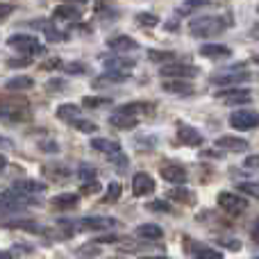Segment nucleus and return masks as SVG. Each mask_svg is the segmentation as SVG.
<instances>
[{
    "label": "nucleus",
    "instance_id": "obj_1",
    "mask_svg": "<svg viewBox=\"0 0 259 259\" xmlns=\"http://www.w3.org/2000/svg\"><path fill=\"white\" fill-rule=\"evenodd\" d=\"M30 118V105L21 98H0V121L23 123Z\"/></svg>",
    "mask_w": 259,
    "mask_h": 259
},
{
    "label": "nucleus",
    "instance_id": "obj_2",
    "mask_svg": "<svg viewBox=\"0 0 259 259\" xmlns=\"http://www.w3.org/2000/svg\"><path fill=\"white\" fill-rule=\"evenodd\" d=\"M225 30V21L221 16H202L196 18V21L189 23V32L193 36H200V39H207V36H216Z\"/></svg>",
    "mask_w": 259,
    "mask_h": 259
},
{
    "label": "nucleus",
    "instance_id": "obj_3",
    "mask_svg": "<svg viewBox=\"0 0 259 259\" xmlns=\"http://www.w3.org/2000/svg\"><path fill=\"white\" fill-rule=\"evenodd\" d=\"M159 75L164 77V80H191V77L200 75V68L193 66V64L173 62V64H164V66L159 68Z\"/></svg>",
    "mask_w": 259,
    "mask_h": 259
},
{
    "label": "nucleus",
    "instance_id": "obj_4",
    "mask_svg": "<svg viewBox=\"0 0 259 259\" xmlns=\"http://www.w3.org/2000/svg\"><path fill=\"white\" fill-rule=\"evenodd\" d=\"M7 46L9 48H14V50H18V53H23V55H41L44 53V44H41L36 36H32V34H14V36H9L7 39Z\"/></svg>",
    "mask_w": 259,
    "mask_h": 259
},
{
    "label": "nucleus",
    "instance_id": "obj_5",
    "mask_svg": "<svg viewBox=\"0 0 259 259\" xmlns=\"http://www.w3.org/2000/svg\"><path fill=\"white\" fill-rule=\"evenodd\" d=\"M216 202H219V207L223 211H228V214L237 216V214H243V211L248 209V200L243 196H239V193H232V191H221L219 198H216Z\"/></svg>",
    "mask_w": 259,
    "mask_h": 259
},
{
    "label": "nucleus",
    "instance_id": "obj_6",
    "mask_svg": "<svg viewBox=\"0 0 259 259\" xmlns=\"http://www.w3.org/2000/svg\"><path fill=\"white\" fill-rule=\"evenodd\" d=\"M116 225V219H109V216H84L75 223V228L80 232H105V230H114Z\"/></svg>",
    "mask_w": 259,
    "mask_h": 259
},
{
    "label": "nucleus",
    "instance_id": "obj_7",
    "mask_svg": "<svg viewBox=\"0 0 259 259\" xmlns=\"http://www.w3.org/2000/svg\"><path fill=\"white\" fill-rule=\"evenodd\" d=\"M216 100L225 105H239V103H248L252 98V91L250 89H239V87H225V89H219L214 94Z\"/></svg>",
    "mask_w": 259,
    "mask_h": 259
},
{
    "label": "nucleus",
    "instance_id": "obj_8",
    "mask_svg": "<svg viewBox=\"0 0 259 259\" xmlns=\"http://www.w3.org/2000/svg\"><path fill=\"white\" fill-rule=\"evenodd\" d=\"M257 112L252 109H237V112L230 114V125L234 130H241V132H248V130H255L257 127Z\"/></svg>",
    "mask_w": 259,
    "mask_h": 259
},
{
    "label": "nucleus",
    "instance_id": "obj_9",
    "mask_svg": "<svg viewBox=\"0 0 259 259\" xmlns=\"http://www.w3.org/2000/svg\"><path fill=\"white\" fill-rule=\"evenodd\" d=\"M178 141L182 143V146H189V148H198L202 146V134L198 132L196 127L187 125V123H178Z\"/></svg>",
    "mask_w": 259,
    "mask_h": 259
},
{
    "label": "nucleus",
    "instance_id": "obj_10",
    "mask_svg": "<svg viewBox=\"0 0 259 259\" xmlns=\"http://www.w3.org/2000/svg\"><path fill=\"white\" fill-rule=\"evenodd\" d=\"M155 191V180H152V175L143 173V170H139V173H134L132 178V193L137 198H143L148 196V193Z\"/></svg>",
    "mask_w": 259,
    "mask_h": 259
},
{
    "label": "nucleus",
    "instance_id": "obj_11",
    "mask_svg": "<svg viewBox=\"0 0 259 259\" xmlns=\"http://www.w3.org/2000/svg\"><path fill=\"white\" fill-rule=\"evenodd\" d=\"M250 80H252V73L241 71V68H239L237 73L228 71V73H223V75H214V77H211V84H228V87H232V84H243V82H250Z\"/></svg>",
    "mask_w": 259,
    "mask_h": 259
},
{
    "label": "nucleus",
    "instance_id": "obj_12",
    "mask_svg": "<svg viewBox=\"0 0 259 259\" xmlns=\"http://www.w3.org/2000/svg\"><path fill=\"white\" fill-rule=\"evenodd\" d=\"M159 175L170 184H184L187 182V178H189V173L180 164H164L159 168Z\"/></svg>",
    "mask_w": 259,
    "mask_h": 259
},
{
    "label": "nucleus",
    "instance_id": "obj_13",
    "mask_svg": "<svg viewBox=\"0 0 259 259\" xmlns=\"http://www.w3.org/2000/svg\"><path fill=\"white\" fill-rule=\"evenodd\" d=\"M216 148L228 152H243L248 148V141L241 137H234V134H223V137L216 139Z\"/></svg>",
    "mask_w": 259,
    "mask_h": 259
},
{
    "label": "nucleus",
    "instance_id": "obj_14",
    "mask_svg": "<svg viewBox=\"0 0 259 259\" xmlns=\"http://www.w3.org/2000/svg\"><path fill=\"white\" fill-rule=\"evenodd\" d=\"M127 80H130L127 71H107V73L96 77L94 84L96 87H112V84H125Z\"/></svg>",
    "mask_w": 259,
    "mask_h": 259
},
{
    "label": "nucleus",
    "instance_id": "obj_15",
    "mask_svg": "<svg viewBox=\"0 0 259 259\" xmlns=\"http://www.w3.org/2000/svg\"><path fill=\"white\" fill-rule=\"evenodd\" d=\"M89 146L94 148V150L103 152V155H114V152L121 150V141H116V139H107V137H96V139H91Z\"/></svg>",
    "mask_w": 259,
    "mask_h": 259
},
{
    "label": "nucleus",
    "instance_id": "obj_16",
    "mask_svg": "<svg viewBox=\"0 0 259 259\" xmlns=\"http://www.w3.org/2000/svg\"><path fill=\"white\" fill-rule=\"evenodd\" d=\"M50 205L55 209H62V211H68V209H75L80 205V193H59L50 200Z\"/></svg>",
    "mask_w": 259,
    "mask_h": 259
},
{
    "label": "nucleus",
    "instance_id": "obj_17",
    "mask_svg": "<svg viewBox=\"0 0 259 259\" xmlns=\"http://www.w3.org/2000/svg\"><path fill=\"white\" fill-rule=\"evenodd\" d=\"M116 112L130 114V116H139V114H152V112H155V105H152V103H143V100H137V103H127V105L116 107Z\"/></svg>",
    "mask_w": 259,
    "mask_h": 259
},
{
    "label": "nucleus",
    "instance_id": "obj_18",
    "mask_svg": "<svg viewBox=\"0 0 259 259\" xmlns=\"http://www.w3.org/2000/svg\"><path fill=\"white\" fill-rule=\"evenodd\" d=\"M200 55L207 59H223V57H230L232 50L223 44H205V46H200Z\"/></svg>",
    "mask_w": 259,
    "mask_h": 259
},
{
    "label": "nucleus",
    "instance_id": "obj_19",
    "mask_svg": "<svg viewBox=\"0 0 259 259\" xmlns=\"http://www.w3.org/2000/svg\"><path fill=\"white\" fill-rule=\"evenodd\" d=\"M134 234H137L139 239H148V241H159V239L164 237V230H161L159 225H155V223H141L137 230H134Z\"/></svg>",
    "mask_w": 259,
    "mask_h": 259
},
{
    "label": "nucleus",
    "instance_id": "obj_20",
    "mask_svg": "<svg viewBox=\"0 0 259 259\" xmlns=\"http://www.w3.org/2000/svg\"><path fill=\"white\" fill-rule=\"evenodd\" d=\"M107 46L112 50H118V53H127V50H137L139 44L132 39V36L127 34H118V36H112V39L107 41Z\"/></svg>",
    "mask_w": 259,
    "mask_h": 259
},
{
    "label": "nucleus",
    "instance_id": "obj_21",
    "mask_svg": "<svg viewBox=\"0 0 259 259\" xmlns=\"http://www.w3.org/2000/svg\"><path fill=\"white\" fill-rule=\"evenodd\" d=\"M12 189H14V191H21V193H30V196H34V193H44L46 191V182H36V180H16Z\"/></svg>",
    "mask_w": 259,
    "mask_h": 259
},
{
    "label": "nucleus",
    "instance_id": "obj_22",
    "mask_svg": "<svg viewBox=\"0 0 259 259\" xmlns=\"http://www.w3.org/2000/svg\"><path fill=\"white\" fill-rule=\"evenodd\" d=\"M161 89L168 91V94H180V96L193 94V87L189 84V80H166L161 84Z\"/></svg>",
    "mask_w": 259,
    "mask_h": 259
},
{
    "label": "nucleus",
    "instance_id": "obj_23",
    "mask_svg": "<svg viewBox=\"0 0 259 259\" xmlns=\"http://www.w3.org/2000/svg\"><path fill=\"white\" fill-rule=\"evenodd\" d=\"M109 123H112L114 127L118 130H132L137 127V116H130V114H121V112H114L112 116H109Z\"/></svg>",
    "mask_w": 259,
    "mask_h": 259
},
{
    "label": "nucleus",
    "instance_id": "obj_24",
    "mask_svg": "<svg viewBox=\"0 0 259 259\" xmlns=\"http://www.w3.org/2000/svg\"><path fill=\"white\" fill-rule=\"evenodd\" d=\"M55 114H57L59 121L71 123L73 118L80 116V105H75V103H64V105H59L57 112H55Z\"/></svg>",
    "mask_w": 259,
    "mask_h": 259
},
{
    "label": "nucleus",
    "instance_id": "obj_25",
    "mask_svg": "<svg viewBox=\"0 0 259 259\" xmlns=\"http://www.w3.org/2000/svg\"><path fill=\"white\" fill-rule=\"evenodd\" d=\"M34 87V80L27 75H18V77H12V80L5 82V89L7 91H27Z\"/></svg>",
    "mask_w": 259,
    "mask_h": 259
},
{
    "label": "nucleus",
    "instance_id": "obj_26",
    "mask_svg": "<svg viewBox=\"0 0 259 259\" xmlns=\"http://www.w3.org/2000/svg\"><path fill=\"white\" fill-rule=\"evenodd\" d=\"M55 18H62V21H75V18H80V7L77 5H59L57 9H55Z\"/></svg>",
    "mask_w": 259,
    "mask_h": 259
},
{
    "label": "nucleus",
    "instance_id": "obj_27",
    "mask_svg": "<svg viewBox=\"0 0 259 259\" xmlns=\"http://www.w3.org/2000/svg\"><path fill=\"white\" fill-rule=\"evenodd\" d=\"M168 198L170 200H175V202H182V205H193V202H196V196H193L191 189H182V187L170 189Z\"/></svg>",
    "mask_w": 259,
    "mask_h": 259
},
{
    "label": "nucleus",
    "instance_id": "obj_28",
    "mask_svg": "<svg viewBox=\"0 0 259 259\" xmlns=\"http://www.w3.org/2000/svg\"><path fill=\"white\" fill-rule=\"evenodd\" d=\"M189 252H191V257L196 259H223L219 250H214V248H207V246H193V248H187Z\"/></svg>",
    "mask_w": 259,
    "mask_h": 259
},
{
    "label": "nucleus",
    "instance_id": "obj_29",
    "mask_svg": "<svg viewBox=\"0 0 259 259\" xmlns=\"http://www.w3.org/2000/svg\"><path fill=\"white\" fill-rule=\"evenodd\" d=\"M105 66H107V71H130L134 66V62L127 57H109L105 59Z\"/></svg>",
    "mask_w": 259,
    "mask_h": 259
},
{
    "label": "nucleus",
    "instance_id": "obj_30",
    "mask_svg": "<svg viewBox=\"0 0 259 259\" xmlns=\"http://www.w3.org/2000/svg\"><path fill=\"white\" fill-rule=\"evenodd\" d=\"M121 193H123V184L114 180V182H109V184H107V191H105V196H103V202L112 205V202L121 200Z\"/></svg>",
    "mask_w": 259,
    "mask_h": 259
},
{
    "label": "nucleus",
    "instance_id": "obj_31",
    "mask_svg": "<svg viewBox=\"0 0 259 259\" xmlns=\"http://www.w3.org/2000/svg\"><path fill=\"white\" fill-rule=\"evenodd\" d=\"M134 21H137L141 27H155L157 23H159V16L152 12H139L137 16H134Z\"/></svg>",
    "mask_w": 259,
    "mask_h": 259
},
{
    "label": "nucleus",
    "instance_id": "obj_32",
    "mask_svg": "<svg viewBox=\"0 0 259 259\" xmlns=\"http://www.w3.org/2000/svg\"><path fill=\"white\" fill-rule=\"evenodd\" d=\"M71 125L75 127V130H80V132H87V134H94L96 130H98V125H96L94 121H87V118H80V116L73 118Z\"/></svg>",
    "mask_w": 259,
    "mask_h": 259
},
{
    "label": "nucleus",
    "instance_id": "obj_33",
    "mask_svg": "<svg viewBox=\"0 0 259 259\" xmlns=\"http://www.w3.org/2000/svg\"><path fill=\"white\" fill-rule=\"evenodd\" d=\"M109 103H112L109 98H100V96H84V98H82V105L89 107V109H100V107H105V105H109Z\"/></svg>",
    "mask_w": 259,
    "mask_h": 259
},
{
    "label": "nucleus",
    "instance_id": "obj_34",
    "mask_svg": "<svg viewBox=\"0 0 259 259\" xmlns=\"http://www.w3.org/2000/svg\"><path fill=\"white\" fill-rule=\"evenodd\" d=\"M148 59L150 62H170L173 53H168V50H148Z\"/></svg>",
    "mask_w": 259,
    "mask_h": 259
},
{
    "label": "nucleus",
    "instance_id": "obj_35",
    "mask_svg": "<svg viewBox=\"0 0 259 259\" xmlns=\"http://www.w3.org/2000/svg\"><path fill=\"white\" fill-rule=\"evenodd\" d=\"M77 175H80L82 182H89V180H96V178H98L96 168H94V166H89V164H82L80 168H77Z\"/></svg>",
    "mask_w": 259,
    "mask_h": 259
},
{
    "label": "nucleus",
    "instance_id": "obj_36",
    "mask_svg": "<svg viewBox=\"0 0 259 259\" xmlns=\"http://www.w3.org/2000/svg\"><path fill=\"white\" fill-rule=\"evenodd\" d=\"M146 209H150V211H159V214H168L170 211V205L166 200H150L146 205Z\"/></svg>",
    "mask_w": 259,
    "mask_h": 259
},
{
    "label": "nucleus",
    "instance_id": "obj_37",
    "mask_svg": "<svg viewBox=\"0 0 259 259\" xmlns=\"http://www.w3.org/2000/svg\"><path fill=\"white\" fill-rule=\"evenodd\" d=\"M237 189L241 193H248V196H252V198H257L259 196V187H257V182H239L237 184Z\"/></svg>",
    "mask_w": 259,
    "mask_h": 259
},
{
    "label": "nucleus",
    "instance_id": "obj_38",
    "mask_svg": "<svg viewBox=\"0 0 259 259\" xmlns=\"http://www.w3.org/2000/svg\"><path fill=\"white\" fill-rule=\"evenodd\" d=\"M64 71L71 73V75H84L87 66L82 62H71V64H64Z\"/></svg>",
    "mask_w": 259,
    "mask_h": 259
},
{
    "label": "nucleus",
    "instance_id": "obj_39",
    "mask_svg": "<svg viewBox=\"0 0 259 259\" xmlns=\"http://www.w3.org/2000/svg\"><path fill=\"white\" fill-rule=\"evenodd\" d=\"M107 157H109V161H112L114 166H118V168H125L127 166V157H125V152L123 150L114 152V155H107Z\"/></svg>",
    "mask_w": 259,
    "mask_h": 259
},
{
    "label": "nucleus",
    "instance_id": "obj_40",
    "mask_svg": "<svg viewBox=\"0 0 259 259\" xmlns=\"http://www.w3.org/2000/svg\"><path fill=\"white\" fill-rule=\"evenodd\" d=\"M82 193H100V182H98V178H96V180H89V182L82 184Z\"/></svg>",
    "mask_w": 259,
    "mask_h": 259
},
{
    "label": "nucleus",
    "instance_id": "obj_41",
    "mask_svg": "<svg viewBox=\"0 0 259 259\" xmlns=\"http://www.w3.org/2000/svg\"><path fill=\"white\" fill-rule=\"evenodd\" d=\"M137 146H146V148H155L157 146V137H148V134H146V137H139L137 139Z\"/></svg>",
    "mask_w": 259,
    "mask_h": 259
},
{
    "label": "nucleus",
    "instance_id": "obj_42",
    "mask_svg": "<svg viewBox=\"0 0 259 259\" xmlns=\"http://www.w3.org/2000/svg\"><path fill=\"white\" fill-rule=\"evenodd\" d=\"M9 211H18V207H14L12 202H7L3 196H0V216H5V214H9Z\"/></svg>",
    "mask_w": 259,
    "mask_h": 259
},
{
    "label": "nucleus",
    "instance_id": "obj_43",
    "mask_svg": "<svg viewBox=\"0 0 259 259\" xmlns=\"http://www.w3.org/2000/svg\"><path fill=\"white\" fill-rule=\"evenodd\" d=\"M205 5H209V0H184V9H198V7H205Z\"/></svg>",
    "mask_w": 259,
    "mask_h": 259
},
{
    "label": "nucleus",
    "instance_id": "obj_44",
    "mask_svg": "<svg viewBox=\"0 0 259 259\" xmlns=\"http://www.w3.org/2000/svg\"><path fill=\"white\" fill-rule=\"evenodd\" d=\"M64 84H66L64 80H57V77H55V80H50V82H48V91H62V89H64Z\"/></svg>",
    "mask_w": 259,
    "mask_h": 259
},
{
    "label": "nucleus",
    "instance_id": "obj_45",
    "mask_svg": "<svg viewBox=\"0 0 259 259\" xmlns=\"http://www.w3.org/2000/svg\"><path fill=\"white\" fill-rule=\"evenodd\" d=\"M7 64L12 68H18V66H25V64H30V59H27V55H25V57H18V59H9Z\"/></svg>",
    "mask_w": 259,
    "mask_h": 259
},
{
    "label": "nucleus",
    "instance_id": "obj_46",
    "mask_svg": "<svg viewBox=\"0 0 259 259\" xmlns=\"http://www.w3.org/2000/svg\"><path fill=\"white\" fill-rule=\"evenodd\" d=\"M12 12H14V5H9V3H0V18H7Z\"/></svg>",
    "mask_w": 259,
    "mask_h": 259
},
{
    "label": "nucleus",
    "instance_id": "obj_47",
    "mask_svg": "<svg viewBox=\"0 0 259 259\" xmlns=\"http://www.w3.org/2000/svg\"><path fill=\"white\" fill-rule=\"evenodd\" d=\"M57 66H62V62H59L57 57H55V59H48V62H44V68H57Z\"/></svg>",
    "mask_w": 259,
    "mask_h": 259
},
{
    "label": "nucleus",
    "instance_id": "obj_48",
    "mask_svg": "<svg viewBox=\"0 0 259 259\" xmlns=\"http://www.w3.org/2000/svg\"><path fill=\"white\" fill-rule=\"evenodd\" d=\"M246 166L255 170V168H257V155H250V157H248V159H246Z\"/></svg>",
    "mask_w": 259,
    "mask_h": 259
},
{
    "label": "nucleus",
    "instance_id": "obj_49",
    "mask_svg": "<svg viewBox=\"0 0 259 259\" xmlns=\"http://www.w3.org/2000/svg\"><path fill=\"white\" fill-rule=\"evenodd\" d=\"M41 148H44V150H50V152L57 150V146H55V143H41Z\"/></svg>",
    "mask_w": 259,
    "mask_h": 259
},
{
    "label": "nucleus",
    "instance_id": "obj_50",
    "mask_svg": "<svg viewBox=\"0 0 259 259\" xmlns=\"http://www.w3.org/2000/svg\"><path fill=\"white\" fill-rule=\"evenodd\" d=\"M166 30H178V23H175V21H168V23H166Z\"/></svg>",
    "mask_w": 259,
    "mask_h": 259
},
{
    "label": "nucleus",
    "instance_id": "obj_51",
    "mask_svg": "<svg viewBox=\"0 0 259 259\" xmlns=\"http://www.w3.org/2000/svg\"><path fill=\"white\" fill-rule=\"evenodd\" d=\"M5 166H7V157H5V155H0V170H3Z\"/></svg>",
    "mask_w": 259,
    "mask_h": 259
},
{
    "label": "nucleus",
    "instance_id": "obj_52",
    "mask_svg": "<svg viewBox=\"0 0 259 259\" xmlns=\"http://www.w3.org/2000/svg\"><path fill=\"white\" fill-rule=\"evenodd\" d=\"M64 3H71V5H84L87 0H64Z\"/></svg>",
    "mask_w": 259,
    "mask_h": 259
},
{
    "label": "nucleus",
    "instance_id": "obj_53",
    "mask_svg": "<svg viewBox=\"0 0 259 259\" xmlns=\"http://www.w3.org/2000/svg\"><path fill=\"white\" fill-rule=\"evenodd\" d=\"M0 259H12V255H9V252H3V250H0Z\"/></svg>",
    "mask_w": 259,
    "mask_h": 259
},
{
    "label": "nucleus",
    "instance_id": "obj_54",
    "mask_svg": "<svg viewBox=\"0 0 259 259\" xmlns=\"http://www.w3.org/2000/svg\"><path fill=\"white\" fill-rule=\"evenodd\" d=\"M139 259H168V257H139Z\"/></svg>",
    "mask_w": 259,
    "mask_h": 259
},
{
    "label": "nucleus",
    "instance_id": "obj_55",
    "mask_svg": "<svg viewBox=\"0 0 259 259\" xmlns=\"http://www.w3.org/2000/svg\"><path fill=\"white\" fill-rule=\"evenodd\" d=\"M0 146H5V139L3 137H0Z\"/></svg>",
    "mask_w": 259,
    "mask_h": 259
}]
</instances>
